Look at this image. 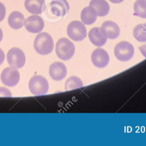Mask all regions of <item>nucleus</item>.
Returning <instances> with one entry per match:
<instances>
[{
	"mask_svg": "<svg viewBox=\"0 0 146 146\" xmlns=\"http://www.w3.org/2000/svg\"><path fill=\"white\" fill-rule=\"evenodd\" d=\"M34 47L35 51L39 54H48L54 49V41L52 37L48 33H39L34 41Z\"/></svg>",
	"mask_w": 146,
	"mask_h": 146,
	"instance_id": "obj_1",
	"label": "nucleus"
},
{
	"mask_svg": "<svg viewBox=\"0 0 146 146\" xmlns=\"http://www.w3.org/2000/svg\"><path fill=\"white\" fill-rule=\"evenodd\" d=\"M74 44L67 38H61L58 40L55 46V52L62 60L71 59L75 53Z\"/></svg>",
	"mask_w": 146,
	"mask_h": 146,
	"instance_id": "obj_2",
	"label": "nucleus"
},
{
	"mask_svg": "<svg viewBox=\"0 0 146 146\" xmlns=\"http://www.w3.org/2000/svg\"><path fill=\"white\" fill-rule=\"evenodd\" d=\"M47 7V14L52 18L64 17L70 9L66 0H52Z\"/></svg>",
	"mask_w": 146,
	"mask_h": 146,
	"instance_id": "obj_3",
	"label": "nucleus"
},
{
	"mask_svg": "<svg viewBox=\"0 0 146 146\" xmlns=\"http://www.w3.org/2000/svg\"><path fill=\"white\" fill-rule=\"evenodd\" d=\"M48 82L44 77L40 75L33 76L29 82V88L34 95H43L48 90Z\"/></svg>",
	"mask_w": 146,
	"mask_h": 146,
	"instance_id": "obj_4",
	"label": "nucleus"
},
{
	"mask_svg": "<svg viewBox=\"0 0 146 146\" xmlns=\"http://www.w3.org/2000/svg\"><path fill=\"white\" fill-rule=\"evenodd\" d=\"M68 36L75 41L84 40L87 35V30L84 24L79 21H72L67 26Z\"/></svg>",
	"mask_w": 146,
	"mask_h": 146,
	"instance_id": "obj_5",
	"label": "nucleus"
},
{
	"mask_svg": "<svg viewBox=\"0 0 146 146\" xmlns=\"http://www.w3.org/2000/svg\"><path fill=\"white\" fill-rule=\"evenodd\" d=\"M114 54L119 61H129L134 54V48L129 42H119L115 46Z\"/></svg>",
	"mask_w": 146,
	"mask_h": 146,
	"instance_id": "obj_6",
	"label": "nucleus"
},
{
	"mask_svg": "<svg viewBox=\"0 0 146 146\" xmlns=\"http://www.w3.org/2000/svg\"><path fill=\"white\" fill-rule=\"evenodd\" d=\"M6 58L10 66L15 69L22 68L26 61L24 52L21 49L17 47L12 48L8 51Z\"/></svg>",
	"mask_w": 146,
	"mask_h": 146,
	"instance_id": "obj_7",
	"label": "nucleus"
},
{
	"mask_svg": "<svg viewBox=\"0 0 146 146\" xmlns=\"http://www.w3.org/2000/svg\"><path fill=\"white\" fill-rule=\"evenodd\" d=\"M19 78L20 74L18 70L13 67L5 68L1 74V79L2 83L8 86L16 85L18 83Z\"/></svg>",
	"mask_w": 146,
	"mask_h": 146,
	"instance_id": "obj_8",
	"label": "nucleus"
},
{
	"mask_svg": "<svg viewBox=\"0 0 146 146\" xmlns=\"http://www.w3.org/2000/svg\"><path fill=\"white\" fill-rule=\"evenodd\" d=\"M91 60L94 66L99 68H103L108 65L110 56L104 49L96 48L92 52Z\"/></svg>",
	"mask_w": 146,
	"mask_h": 146,
	"instance_id": "obj_9",
	"label": "nucleus"
},
{
	"mask_svg": "<svg viewBox=\"0 0 146 146\" xmlns=\"http://www.w3.org/2000/svg\"><path fill=\"white\" fill-rule=\"evenodd\" d=\"M24 26L26 29L32 33L40 32L44 26L43 19L36 14L27 17L24 21Z\"/></svg>",
	"mask_w": 146,
	"mask_h": 146,
	"instance_id": "obj_10",
	"label": "nucleus"
},
{
	"mask_svg": "<svg viewBox=\"0 0 146 146\" xmlns=\"http://www.w3.org/2000/svg\"><path fill=\"white\" fill-rule=\"evenodd\" d=\"M49 74L54 80H62L66 76V66L61 62L55 61L52 63L49 67Z\"/></svg>",
	"mask_w": 146,
	"mask_h": 146,
	"instance_id": "obj_11",
	"label": "nucleus"
},
{
	"mask_svg": "<svg viewBox=\"0 0 146 146\" xmlns=\"http://www.w3.org/2000/svg\"><path fill=\"white\" fill-rule=\"evenodd\" d=\"M88 38L92 44L96 46H102L107 41V37L102 27L91 28L88 33Z\"/></svg>",
	"mask_w": 146,
	"mask_h": 146,
	"instance_id": "obj_12",
	"label": "nucleus"
},
{
	"mask_svg": "<svg viewBox=\"0 0 146 146\" xmlns=\"http://www.w3.org/2000/svg\"><path fill=\"white\" fill-rule=\"evenodd\" d=\"M25 7L30 13L39 14L45 10L46 3L44 0H25Z\"/></svg>",
	"mask_w": 146,
	"mask_h": 146,
	"instance_id": "obj_13",
	"label": "nucleus"
},
{
	"mask_svg": "<svg viewBox=\"0 0 146 146\" xmlns=\"http://www.w3.org/2000/svg\"><path fill=\"white\" fill-rule=\"evenodd\" d=\"M106 37L109 39H116L120 34V28L118 25L112 21H104L101 26Z\"/></svg>",
	"mask_w": 146,
	"mask_h": 146,
	"instance_id": "obj_14",
	"label": "nucleus"
},
{
	"mask_svg": "<svg viewBox=\"0 0 146 146\" xmlns=\"http://www.w3.org/2000/svg\"><path fill=\"white\" fill-rule=\"evenodd\" d=\"M97 16L96 11L90 6L83 8L80 13L81 21L84 25H91L94 23L96 20Z\"/></svg>",
	"mask_w": 146,
	"mask_h": 146,
	"instance_id": "obj_15",
	"label": "nucleus"
},
{
	"mask_svg": "<svg viewBox=\"0 0 146 146\" xmlns=\"http://www.w3.org/2000/svg\"><path fill=\"white\" fill-rule=\"evenodd\" d=\"M25 17L22 13L18 11L11 12L8 17V24L13 29H19L24 25Z\"/></svg>",
	"mask_w": 146,
	"mask_h": 146,
	"instance_id": "obj_16",
	"label": "nucleus"
},
{
	"mask_svg": "<svg viewBox=\"0 0 146 146\" xmlns=\"http://www.w3.org/2000/svg\"><path fill=\"white\" fill-rule=\"evenodd\" d=\"M89 6L95 10L99 17H104L110 11V5L106 0H91Z\"/></svg>",
	"mask_w": 146,
	"mask_h": 146,
	"instance_id": "obj_17",
	"label": "nucleus"
},
{
	"mask_svg": "<svg viewBox=\"0 0 146 146\" xmlns=\"http://www.w3.org/2000/svg\"><path fill=\"white\" fill-rule=\"evenodd\" d=\"M134 15L146 18V0H136L133 4Z\"/></svg>",
	"mask_w": 146,
	"mask_h": 146,
	"instance_id": "obj_18",
	"label": "nucleus"
},
{
	"mask_svg": "<svg viewBox=\"0 0 146 146\" xmlns=\"http://www.w3.org/2000/svg\"><path fill=\"white\" fill-rule=\"evenodd\" d=\"M133 35L138 41L146 42V26L144 24H139L136 25L133 30Z\"/></svg>",
	"mask_w": 146,
	"mask_h": 146,
	"instance_id": "obj_19",
	"label": "nucleus"
},
{
	"mask_svg": "<svg viewBox=\"0 0 146 146\" xmlns=\"http://www.w3.org/2000/svg\"><path fill=\"white\" fill-rule=\"evenodd\" d=\"M83 85L82 80L78 76H72L70 77L65 82V90H69L82 87Z\"/></svg>",
	"mask_w": 146,
	"mask_h": 146,
	"instance_id": "obj_20",
	"label": "nucleus"
},
{
	"mask_svg": "<svg viewBox=\"0 0 146 146\" xmlns=\"http://www.w3.org/2000/svg\"><path fill=\"white\" fill-rule=\"evenodd\" d=\"M0 96L1 97H11V92L5 87H0Z\"/></svg>",
	"mask_w": 146,
	"mask_h": 146,
	"instance_id": "obj_21",
	"label": "nucleus"
},
{
	"mask_svg": "<svg viewBox=\"0 0 146 146\" xmlns=\"http://www.w3.org/2000/svg\"><path fill=\"white\" fill-rule=\"evenodd\" d=\"M6 15V7L5 5L0 2V22L3 20Z\"/></svg>",
	"mask_w": 146,
	"mask_h": 146,
	"instance_id": "obj_22",
	"label": "nucleus"
},
{
	"mask_svg": "<svg viewBox=\"0 0 146 146\" xmlns=\"http://www.w3.org/2000/svg\"><path fill=\"white\" fill-rule=\"evenodd\" d=\"M139 49L141 53V54L146 58V44L143 45L139 47Z\"/></svg>",
	"mask_w": 146,
	"mask_h": 146,
	"instance_id": "obj_23",
	"label": "nucleus"
},
{
	"mask_svg": "<svg viewBox=\"0 0 146 146\" xmlns=\"http://www.w3.org/2000/svg\"><path fill=\"white\" fill-rule=\"evenodd\" d=\"M5 53L0 48V65L5 60Z\"/></svg>",
	"mask_w": 146,
	"mask_h": 146,
	"instance_id": "obj_24",
	"label": "nucleus"
},
{
	"mask_svg": "<svg viewBox=\"0 0 146 146\" xmlns=\"http://www.w3.org/2000/svg\"><path fill=\"white\" fill-rule=\"evenodd\" d=\"M109 1L113 3H120L122 2L124 0H109Z\"/></svg>",
	"mask_w": 146,
	"mask_h": 146,
	"instance_id": "obj_25",
	"label": "nucleus"
},
{
	"mask_svg": "<svg viewBox=\"0 0 146 146\" xmlns=\"http://www.w3.org/2000/svg\"><path fill=\"white\" fill-rule=\"evenodd\" d=\"M2 38H3V32L2 29L0 28V42L2 41Z\"/></svg>",
	"mask_w": 146,
	"mask_h": 146,
	"instance_id": "obj_26",
	"label": "nucleus"
},
{
	"mask_svg": "<svg viewBox=\"0 0 146 146\" xmlns=\"http://www.w3.org/2000/svg\"><path fill=\"white\" fill-rule=\"evenodd\" d=\"M144 25H145V26H146V22L144 23Z\"/></svg>",
	"mask_w": 146,
	"mask_h": 146,
	"instance_id": "obj_27",
	"label": "nucleus"
}]
</instances>
